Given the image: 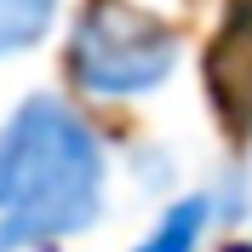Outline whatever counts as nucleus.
I'll use <instances>...</instances> for the list:
<instances>
[{
    "label": "nucleus",
    "mask_w": 252,
    "mask_h": 252,
    "mask_svg": "<svg viewBox=\"0 0 252 252\" xmlns=\"http://www.w3.org/2000/svg\"><path fill=\"white\" fill-rule=\"evenodd\" d=\"M206 223H212V195L201 189V195L172 201L166 212H160V223H155V229H149V235H143L132 252H201Z\"/></svg>",
    "instance_id": "20e7f679"
},
{
    "label": "nucleus",
    "mask_w": 252,
    "mask_h": 252,
    "mask_svg": "<svg viewBox=\"0 0 252 252\" xmlns=\"http://www.w3.org/2000/svg\"><path fill=\"white\" fill-rule=\"evenodd\" d=\"M109 160L92 121L58 92L23 97L0 121V252L58 247L103 218Z\"/></svg>",
    "instance_id": "f257e3e1"
},
{
    "label": "nucleus",
    "mask_w": 252,
    "mask_h": 252,
    "mask_svg": "<svg viewBox=\"0 0 252 252\" xmlns=\"http://www.w3.org/2000/svg\"><path fill=\"white\" fill-rule=\"evenodd\" d=\"M178 69V34L166 17L132 0H92L69 29V75L92 97H149Z\"/></svg>",
    "instance_id": "f03ea898"
},
{
    "label": "nucleus",
    "mask_w": 252,
    "mask_h": 252,
    "mask_svg": "<svg viewBox=\"0 0 252 252\" xmlns=\"http://www.w3.org/2000/svg\"><path fill=\"white\" fill-rule=\"evenodd\" d=\"M206 75H212L218 109L235 126H247V143H252V6H241V17L229 23V34L218 40V52L206 63Z\"/></svg>",
    "instance_id": "7ed1b4c3"
},
{
    "label": "nucleus",
    "mask_w": 252,
    "mask_h": 252,
    "mask_svg": "<svg viewBox=\"0 0 252 252\" xmlns=\"http://www.w3.org/2000/svg\"><path fill=\"white\" fill-rule=\"evenodd\" d=\"M58 0H0V58H17L46 40Z\"/></svg>",
    "instance_id": "39448f33"
},
{
    "label": "nucleus",
    "mask_w": 252,
    "mask_h": 252,
    "mask_svg": "<svg viewBox=\"0 0 252 252\" xmlns=\"http://www.w3.org/2000/svg\"><path fill=\"white\" fill-rule=\"evenodd\" d=\"M247 252H252V241H247Z\"/></svg>",
    "instance_id": "423d86ee"
}]
</instances>
